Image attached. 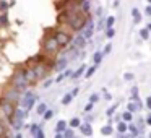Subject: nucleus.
Returning <instances> with one entry per match:
<instances>
[{
    "mask_svg": "<svg viewBox=\"0 0 151 138\" xmlns=\"http://www.w3.org/2000/svg\"><path fill=\"white\" fill-rule=\"evenodd\" d=\"M18 102H20V107H23L24 111H29V109L34 106V102H36V96H34L31 91H26L20 99H18Z\"/></svg>",
    "mask_w": 151,
    "mask_h": 138,
    "instance_id": "20e7f679",
    "label": "nucleus"
},
{
    "mask_svg": "<svg viewBox=\"0 0 151 138\" xmlns=\"http://www.w3.org/2000/svg\"><path fill=\"white\" fill-rule=\"evenodd\" d=\"M62 18L65 20V21H62V23H67L73 31H81L83 28H85L86 21H88V18L83 17L81 12H72V10H65V13H63Z\"/></svg>",
    "mask_w": 151,
    "mask_h": 138,
    "instance_id": "f257e3e1",
    "label": "nucleus"
},
{
    "mask_svg": "<svg viewBox=\"0 0 151 138\" xmlns=\"http://www.w3.org/2000/svg\"><path fill=\"white\" fill-rule=\"evenodd\" d=\"M52 83H54V80H52V78L46 80V81H44V86H42V88H49V86L52 85Z\"/></svg>",
    "mask_w": 151,
    "mask_h": 138,
    "instance_id": "79ce46f5",
    "label": "nucleus"
},
{
    "mask_svg": "<svg viewBox=\"0 0 151 138\" xmlns=\"http://www.w3.org/2000/svg\"><path fill=\"white\" fill-rule=\"evenodd\" d=\"M75 2H78V4H81V2H85V0H75Z\"/></svg>",
    "mask_w": 151,
    "mask_h": 138,
    "instance_id": "6e6d98bb",
    "label": "nucleus"
},
{
    "mask_svg": "<svg viewBox=\"0 0 151 138\" xmlns=\"http://www.w3.org/2000/svg\"><path fill=\"white\" fill-rule=\"evenodd\" d=\"M24 70V75H26V80H28V83H36L37 81V76H36V73H34V70L31 68V67H26V68H23Z\"/></svg>",
    "mask_w": 151,
    "mask_h": 138,
    "instance_id": "f8f14e48",
    "label": "nucleus"
},
{
    "mask_svg": "<svg viewBox=\"0 0 151 138\" xmlns=\"http://www.w3.org/2000/svg\"><path fill=\"white\" fill-rule=\"evenodd\" d=\"M55 39H57V42H59L60 47H65V46H68V42L72 41V36H70L68 33H65V31H57Z\"/></svg>",
    "mask_w": 151,
    "mask_h": 138,
    "instance_id": "0eeeda50",
    "label": "nucleus"
},
{
    "mask_svg": "<svg viewBox=\"0 0 151 138\" xmlns=\"http://www.w3.org/2000/svg\"><path fill=\"white\" fill-rule=\"evenodd\" d=\"M46 109H47V106L44 104V102H39V106H37V107H36V112H37V114H39V115H42L44 112H46Z\"/></svg>",
    "mask_w": 151,
    "mask_h": 138,
    "instance_id": "bb28decb",
    "label": "nucleus"
},
{
    "mask_svg": "<svg viewBox=\"0 0 151 138\" xmlns=\"http://www.w3.org/2000/svg\"><path fill=\"white\" fill-rule=\"evenodd\" d=\"M115 36V29L114 28H107V29H106V37H107V39H112V37Z\"/></svg>",
    "mask_w": 151,
    "mask_h": 138,
    "instance_id": "c85d7f7f",
    "label": "nucleus"
},
{
    "mask_svg": "<svg viewBox=\"0 0 151 138\" xmlns=\"http://www.w3.org/2000/svg\"><path fill=\"white\" fill-rule=\"evenodd\" d=\"M146 28H148V31H150V33H151V23H150V24H148V26H146Z\"/></svg>",
    "mask_w": 151,
    "mask_h": 138,
    "instance_id": "5fc2aeb1",
    "label": "nucleus"
},
{
    "mask_svg": "<svg viewBox=\"0 0 151 138\" xmlns=\"http://www.w3.org/2000/svg\"><path fill=\"white\" fill-rule=\"evenodd\" d=\"M31 68L34 70L37 80H42V78H46V76H47V67L44 65V63H36V65H33Z\"/></svg>",
    "mask_w": 151,
    "mask_h": 138,
    "instance_id": "1a4fd4ad",
    "label": "nucleus"
},
{
    "mask_svg": "<svg viewBox=\"0 0 151 138\" xmlns=\"http://www.w3.org/2000/svg\"><path fill=\"white\" fill-rule=\"evenodd\" d=\"M0 111L4 112L5 115H7L8 119L13 115V112H15V106H13V102L12 101H8V99H5V98H2L0 99Z\"/></svg>",
    "mask_w": 151,
    "mask_h": 138,
    "instance_id": "39448f33",
    "label": "nucleus"
},
{
    "mask_svg": "<svg viewBox=\"0 0 151 138\" xmlns=\"http://www.w3.org/2000/svg\"><path fill=\"white\" fill-rule=\"evenodd\" d=\"M91 111H93V102H88L85 106V112H91Z\"/></svg>",
    "mask_w": 151,
    "mask_h": 138,
    "instance_id": "37998d69",
    "label": "nucleus"
},
{
    "mask_svg": "<svg viewBox=\"0 0 151 138\" xmlns=\"http://www.w3.org/2000/svg\"><path fill=\"white\" fill-rule=\"evenodd\" d=\"M117 111V104H114V106H111V107L107 109V112H106V114L109 115V117H112V115H114V112Z\"/></svg>",
    "mask_w": 151,
    "mask_h": 138,
    "instance_id": "c9c22d12",
    "label": "nucleus"
},
{
    "mask_svg": "<svg viewBox=\"0 0 151 138\" xmlns=\"http://www.w3.org/2000/svg\"><path fill=\"white\" fill-rule=\"evenodd\" d=\"M132 17H133V23L138 24L141 21V13H140L138 8H132Z\"/></svg>",
    "mask_w": 151,
    "mask_h": 138,
    "instance_id": "2eb2a0df",
    "label": "nucleus"
},
{
    "mask_svg": "<svg viewBox=\"0 0 151 138\" xmlns=\"http://www.w3.org/2000/svg\"><path fill=\"white\" fill-rule=\"evenodd\" d=\"M102 59H104L102 52H94V55H93V62H94V65H99V63L102 62Z\"/></svg>",
    "mask_w": 151,
    "mask_h": 138,
    "instance_id": "412c9836",
    "label": "nucleus"
},
{
    "mask_svg": "<svg viewBox=\"0 0 151 138\" xmlns=\"http://www.w3.org/2000/svg\"><path fill=\"white\" fill-rule=\"evenodd\" d=\"M0 24L2 26H7L8 24V17L5 15V12H4V15H0Z\"/></svg>",
    "mask_w": 151,
    "mask_h": 138,
    "instance_id": "473e14b6",
    "label": "nucleus"
},
{
    "mask_svg": "<svg viewBox=\"0 0 151 138\" xmlns=\"http://www.w3.org/2000/svg\"><path fill=\"white\" fill-rule=\"evenodd\" d=\"M78 93H80V88L76 86V88H73V91H72V96L75 98V96H78Z\"/></svg>",
    "mask_w": 151,
    "mask_h": 138,
    "instance_id": "de8ad7c7",
    "label": "nucleus"
},
{
    "mask_svg": "<svg viewBox=\"0 0 151 138\" xmlns=\"http://www.w3.org/2000/svg\"><path fill=\"white\" fill-rule=\"evenodd\" d=\"M37 128H39V125H37V124H31L29 130H31V135H33V137H34V133L37 132Z\"/></svg>",
    "mask_w": 151,
    "mask_h": 138,
    "instance_id": "ea45409f",
    "label": "nucleus"
},
{
    "mask_svg": "<svg viewBox=\"0 0 151 138\" xmlns=\"http://www.w3.org/2000/svg\"><path fill=\"white\" fill-rule=\"evenodd\" d=\"M98 101H99V96L96 94V93H94V94H91V96H89V102H93V104H96Z\"/></svg>",
    "mask_w": 151,
    "mask_h": 138,
    "instance_id": "58836bf2",
    "label": "nucleus"
},
{
    "mask_svg": "<svg viewBox=\"0 0 151 138\" xmlns=\"http://www.w3.org/2000/svg\"><path fill=\"white\" fill-rule=\"evenodd\" d=\"M146 107L151 111V96H150V98H146Z\"/></svg>",
    "mask_w": 151,
    "mask_h": 138,
    "instance_id": "09e8293b",
    "label": "nucleus"
},
{
    "mask_svg": "<svg viewBox=\"0 0 151 138\" xmlns=\"http://www.w3.org/2000/svg\"><path fill=\"white\" fill-rule=\"evenodd\" d=\"M70 60H68V57H60V59H57V62H55V65H54V68L57 70V72H63V70L67 68V63H68Z\"/></svg>",
    "mask_w": 151,
    "mask_h": 138,
    "instance_id": "9d476101",
    "label": "nucleus"
},
{
    "mask_svg": "<svg viewBox=\"0 0 151 138\" xmlns=\"http://www.w3.org/2000/svg\"><path fill=\"white\" fill-rule=\"evenodd\" d=\"M85 76H86V78H91V76H93V73H94L96 72V65H93V67H89V68H86L85 70Z\"/></svg>",
    "mask_w": 151,
    "mask_h": 138,
    "instance_id": "c756f323",
    "label": "nucleus"
},
{
    "mask_svg": "<svg viewBox=\"0 0 151 138\" xmlns=\"http://www.w3.org/2000/svg\"><path fill=\"white\" fill-rule=\"evenodd\" d=\"M29 85L26 80V75H24V70H17V72L13 73V78H12V86L17 89H20V91H24L26 89V86Z\"/></svg>",
    "mask_w": 151,
    "mask_h": 138,
    "instance_id": "f03ea898",
    "label": "nucleus"
},
{
    "mask_svg": "<svg viewBox=\"0 0 151 138\" xmlns=\"http://www.w3.org/2000/svg\"><path fill=\"white\" fill-rule=\"evenodd\" d=\"M140 37H141V39H145V41L150 37V31H148V28H143V29L140 31Z\"/></svg>",
    "mask_w": 151,
    "mask_h": 138,
    "instance_id": "7c9ffc66",
    "label": "nucleus"
},
{
    "mask_svg": "<svg viewBox=\"0 0 151 138\" xmlns=\"http://www.w3.org/2000/svg\"><path fill=\"white\" fill-rule=\"evenodd\" d=\"M148 2H150V4H151V0H148Z\"/></svg>",
    "mask_w": 151,
    "mask_h": 138,
    "instance_id": "4d7b16f0",
    "label": "nucleus"
},
{
    "mask_svg": "<svg viewBox=\"0 0 151 138\" xmlns=\"http://www.w3.org/2000/svg\"><path fill=\"white\" fill-rule=\"evenodd\" d=\"M68 127V122H65V120H59L57 122V125H55V132H62L63 133V130Z\"/></svg>",
    "mask_w": 151,
    "mask_h": 138,
    "instance_id": "f3484780",
    "label": "nucleus"
},
{
    "mask_svg": "<svg viewBox=\"0 0 151 138\" xmlns=\"http://www.w3.org/2000/svg\"><path fill=\"white\" fill-rule=\"evenodd\" d=\"M145 124L151 125V115H148V117H146V120H145Z\"/></svg>",
    "mask_w": 151,
    "mask_h": 138,
    "instance_id": "603ef678",
    "label": "nucleus"
},
{
    "mask_svg": "<svg viewBox=\"0 0 151 138\" xmlns=\"http://www.w3.org/2000/svg\"><path fill=\"white\" fill-rule=\"evenodd\" d=\"M137 127H138V132H140V133H143V132H145V120H141V119H140Z\"/></svg>",
    "mask_w": 151,
    "mask_h": 138,
    "instance_id": "e433bc0d",
    "label": "nucleus"
},
{
    "mask_svg": "<svg viewBox=\"0 0 151 138\" xmlns=\"http://www.w3.org/2000/svg\"><path fill=\"white\" fill-rule=\"evenodd\" d=\"M124 78H125V80H133V75H132V73H125Z\"/></svg>",
    "mask_w": 151,
    "mask_h": 138,
    "instance_id": "8fccbe9b",
    "label": "nucleus"
},
{
    "mask_svg": "<svg viewBox=\"0 0 151 138\" xmlns=\"http://www.w3.org/2000/svg\"><path fill=\"white\" fill-rule=\"evenodd\" d=\"M91 120H93V117L89 114H86V122H89V124H91Z\"/></svg>",
    "mask_w": 151,
    "mask_h": 138,
    "instance_id": "864d4df0",
    "label": "nucleus"
},
{
    "mask_svg": "<svg viewBox=\"0 0 151 138\" xmlns=\"http://www.w3.org/2000/svg\"><path fill=\"white\" fill-rule=\"evenodd\" d=\"M72 99H73L72 93H68V94H65V96L62 98V104H63V106H68L70 102H72Z\"/></svg>",
    "mask_w": 151,
    "mask_h": 138,
    "instance_id": "393cba45",
    "label": "nucleus"
},
{
    "mask_svg": "<svg viewBox=\"0 0 151 138\" xmlns=\"http://www.w3.org/2000/svg\"><path fill=\"white\" fill-rule=\"evenodd\" d=\"M20 93H21L20 89H17V88H13V86H10V88H8L7 91L4 93V96H2V98L8 99V101H12V102H18V99L21 98Z\"/></svg>",
    "mask_w": 151,
    "mask_h": 138,
    "instance_id": "423d86ee",
    "label": "nucleus"
},
{
    "mask_svg": "<svg viewBox=\"0 0 151 138\" xmlns=\"http://www.w3.org/2000/svg\"><path fill=\"white\" fill-rule=\"evenodd\" d=\"M127 127H128V124H127V122H125V120L119 122V124H117V132H119V133H120V135H124L125 132H127Z\"/></svg>",
    "mask_w": 151,
    "mask_h": 138,
    "instance_id": "a211bd4d",
    "label": "nucleus"
},
{
    "mask_svg": "<svg viewBox=\"0 0 151 138\" xmlns=\"http://www.w3.org/2000/svg\"><path fill=\"white\" fill-rule=\"evenodd\" d=\"M73 46L76 47V49H85V46H86V39H85V36L83 34H76L75 37H73Z\"/></svg>",
    "mask_w": 151,
    "mask_h": 138,
    "instance_id": "9b49d317",
    "label": "nucleus"
},
{
    "mask_svg": "<svg viewBox=\"0 0 151 138\" xmlns=\"http://www.w3.org/2000/svg\"><path fill=\"white\" fill-rule=\"evenodd\" d=\"M80 132H81L85 137H91V135H93V127H91V124H89V122L81 124V125H80Z\"/></svg>",
    "mask_w": 151,
    "mask_h": 138,
    "instance_id": "ddd939ff",
    "label": "nucleus"
},
{
    "mask_svg": "<svg viewBox=\"0 0 151 138\" xmlns=\"http://www.w3.org/2000/svg\"><path fill=\"white\" fill-rule=\"evenodd\" d=\"M34 137H36V138H44V130L39 127V128H37V132L34 133Z\"/></svg>",
    "mask_w": 151,
    "mask_h": 138,
    "instance_id": "a19ab883",
    "label": "nucleus"
},
{
    "mask_svg": "<svg viewBox=\"0 0 151 138\" xmlns=\"http://www.w3.org/2000/svg\"><path fill=\"white\" fill-rule=\"evenodd\" d=\"M101 133L102 135H112V133H114V130H112L111 125H104V127L101 128Z\"/></svg>",
    "mask_w": 151,
    "mask_h": 138,
    "instance_id": "a878e982",
    "label": "nucleus"
},
{
    "mask_svg": "<svg viewBox=\"0 0 151 138\" xmlns=\"http://www.w3.org/2000/svg\"><path fill=\"white\" fill-rule=\"evenodd\" d=\"M42 49H44V52L49 54V55L55 54L57 50L60 49V46H59V42H57L55 36H47L46 41H44V44H42Z\"/></svg>",
    "mask_w": 151,
    "mask_h": 138,
    "instance_id": "7ed1b4c3",
    "label": "nucleus"
},
{
    "mask_svg": "<svg viewBox=\"0 0 151 138\" xmlns=\"http://www.w3.org/2000/svg\"><path fill=\"white\" fill-rule=\"evenodd\" d=\"M132 119H133V112L127 111V112H124V114H122V120H125V122H132Z\"/></svg>",
    "mask_w": 151,
    "mask_h": 138,
    "instance_id": "b1692460",
    "label": "nucleus"
},
{
    "mask_svg": "<svg viewBox=\"0 0 151 138\" xmlns=\"http://www.w3.org/2000/svg\"><path fill=\"white\" fill-rule=\"evenodd\" d=\"M80 125H81V120H80L78 117H73L72 120L68 122V127H72V128H78Z\"/></svg>",
    "mask_w": 151,
    "mask_h": 138,
    "instance_id": "5701e85b",
    "label": "nucleus"
},
{
    "mask_svg": "<svg viewBox=\"0 0 151 138\" xmlns=\"http://www.w3.org/2000/svg\"><path fill=\"white\" fill-rule=\"evenodd\" d=\"M127 130L130 132L132 137H137V135H140V132H138V127H137V125H133V124H128Z\"/></svg>",
    "mask_w": 151,
    "mask_h": 138,
    "instance_id": "aec40b11",
    "label": "nucleus"
},
{
    "mask_svg": "<svg viewBox=\"0 0 151 138\" xmlns=\"http://www.w3.org/2000/svg\"><path fill=\"white\" fill-rule=\"evenodd\" d=\"M0 135H7V130H5V125L0 122Z\"/></svg>",
    "mask_w": 151,
    "mask_h": 138,
    "instance_id": "a18cd8bd",
    "label": "nucleus"
},
{
    "mask_svg": "<svg viewBox=\"0 0 151 138\" xmlns=\"http://www.w3.org/2000/svg\"><path fill=\"white\" fill-rule=\"evenodd\" d=\"M8 2H5V0H0V12H7L8 10Z\"/></svg>",
    "mask_w": 151,
    "mask_h": 138,
    "instance_id": "f704fd0d",
    "label": "nucleus"
},
{
    "mask_svg": "<svg viewBox=\"0 0 151 138\" xmlns=\"http://www.w3.org/2000/svg\"><path fill=\"white\" fill-rule=\"evenodd\" d=\"M81 34L85 36V39H86V41L91 39L93 34H94V21H93V20H88V21H86L85 28L81 29Z\"/></svg>",
    "mask_w": 151,
    "mask_h": 138,
    "instance_id": "6e6552de",
    "label": "nucleus"
},
{
    "mask_svg": "<svg viewBox=\"0 0 151 138\" xmlns=\"http://www.w3.org/2000/svg\"><path fill=\"white\" fill-rule=\"evenodd\" d=\"M138 109H140V104H138V102H135V101H130L127 104V111H130V112H137Z\"/></svg>",
    "mask_w": 151,
    "mask_h": 138,
    "instance_id": "6ab92c4d",
    "label": "nucleus"
},
{
    "mask_svg": "<svg viewBox=\"0 0 151 138\" xmlns=\"http://www.w3.org/2000/svg\"><path fill=\"white\" fill-rule=\"evenodd\" d=\"M54 114H55V112H54V111H49V109H46V112H44V114H42L44 120H50V119L54 117Z\"/></svg>",
    "mask_w": 151,
    "mask_h": 138,
    "instance_id": "cd10ccee",
    "label": "nucleus"
},
{
    "mask_svg": "<svg viewBox=\"0 0 151 138\" xmlns=\"http://www.w3.org/2000/svg\"><path fill=\"white\" fill-rule=\"evenodd\" d=\"M72 73H73L72 70H67L65 68V72H63V78H70V76H72Z\"/></svg>",
    "mask_w": 151,
    "mask_h": 138,
    "instance_id": "c03bdc74",
    "label": "nucleus"
},
{
    "mask_svg": "<svg viewBox=\"0 0 151 138\" xmlns=\"http://www.w3.org/2000/svg\"><path fill=\"white\" fill-rule=\"evenodd\" d=\"M89 12H91V8H89V2H88V0H85V2H81V13H85V15H89Z\"/></svg>",
    "mask_w": 151,
    "mask_h": 138,
    "instance_id": "4be33fe9",
    "label": "nucleus"
},
{
    "mask_svg": "<svg viewBox=\"0 0 151 138\" xmlns=\"http://www.w3.org/2000/svg\"><path fill=\"white\" fill-rule=\"evenodd\" d=\"M111 50H112V44H106V46H104V50H102V55H107Z\"/></svg>",
    "mask_w": 151,
    "mask_h": 138,
    "instance_id": "4c0bfd02",
    "label": "nucleus"
},
{
    "mask_svg": "<svg viewBox=\"0 0 151 138\" xmlns=\"http://www.w3.org/2000/svg\"><path fill=\"white\" fill-rule=\"evenodd\" d=\"M145 13H146L148 17H151V5H148V7H145Z\"/></svg>",
    "mask_w": 151,
    "mask_h": 138,
    "instance_id": "49530a36",
    "label": "nucleus"
},
{
    "mask_svg": "<svg viewBox=\"0 0 151 138\" xmlns=\"http://www.w3.org/2000/svg\"><path fill=\"white\" fill-rule=\"evenodd\" d=\"M85 70H86V65H81L78 70H75V72L72 73V76H70V78H75V80H76V78H80V76H81L83 73H85Z\"/></svg>",
    "mask_w": 151,
    "mask_h": 138,
    "instance_id": "dca6fc26",
    "label": "nucleus"
},
{
    "mask_svg": "<svg viewBox=\"0 0 151 138\" xmlns=\"http://www.w3.org/2000/svg\"><path fill=\"white\" fill-rule=\"evenodd\" d=\"M114 23H115V17H107V18H106V26H107V28L114 26Z\"/></svg>",
    "mask_w": 151,
    "mask_h": 138,
    "instance_id": "2f4dec72",
    "label": "nucleus"
},
{
    "mask_svg": "<svg viewBox=\"0 0 151 138\" xmlns=\"http://www.w3.org/2000/svg\"><path fill=\"white\" fill-rule=\"evenodd\" d=\"M65 137H67V138H72V137H73V130H72V127H70V128L67 127L65 130H63V138H65Z\"/></svg>",
    "mask_w": 151,
    "mask_h": 138,
    "instance_id": "72a5a7b5",
    "label": "nucleus"
},
{
    "mask_svg": "<svg viewBox=\"0 0 151 138\" xmlns=\"http://www.w3.org/2000/svg\"><path fill=\"white\" fill-rule=\"evenodd\" d=\"M104 98H106V101H111V99H112V96L109 94L107 91H104Z\"/></svg>",
    "mask_w": 151,
    "mask_h": 138,
    "instance_id": "3c124183",
    "label": "nucleus"
},
{
    "mask_svg": "<svg viewBox=\"0 0 151 138\" xmlns=\"http://www.w3.org/2000/svg\"><path fill=\"white\" fill-rule=\"evenodd\" d=\"M10 124H12V127H13L15 130H20V128L23 127V119H18V117H13V115H12Z\"/></svg>",
    "mask_w": 151,
    "mask_h": 138,
    "instance_id": "4468645a",
    "label": "nucleus"
}]
</instances>
